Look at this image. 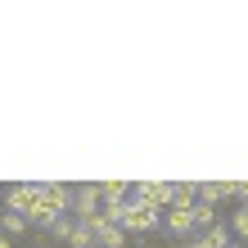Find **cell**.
I'll use <instances>...</instances> for the list:
<instances>
[{
  "mask_svg": "<svg viewBox=\"0 0 248 248\" xmlns=\"http://www.w3.org/2000/svg\"><path fill=\"white\" fill-rule=\"evenodd\" d=\"M68 199H72V185H41L32 212H27V221H32L36 230H50V226L68 212Z\"/></svg>",
  "mask_w": 248,
  "mask_h": 248,
  "instance_id": "6da1fadb",
  "label": "cell"
},
{
  "mask_svg": "<svg viewBox=\"0 0 248 248\" xmlns=\"http://www.w3.org/2000/svg\"><path fill=\"white\" fill-rule=\"evenodd\" d=\"M131 199H136L140 208H149V212L163 217L171 208V199H176V185L171 181H140V185H131Z\"/></svg>",
  "mask_w": 248,
  "mask_h": 248,
  "instance_id": "7a4b0ae2",
  "label": "cell"
},
{
  "mask_svg": "<svg viewBox=\"0 0 248 248\" xmlns=\"http://www.w3.org/2000/svg\"><path fill=\"white\" fill-rule=\"evenodd\" d=\"M99 208H104V199H99V185H72V199H68V217L72 221H95Z\"/></svg>",
  "mask_w": 248,
  "mask_h": 248,
  "instance_id": "3957f363",
  "label": "cell"
},
{
  "mask_svg": "<svg viewBox=\"0 0 248 248\" xmlns=\"http://www.w3.org/2000/svg\"><path fill=\"white\" fill-rule=\"evenodd\" d=\"M158 226H163V217H158V212L140 208L136 199H126V212H122V230H126V235H154Z\"/></svg>",
  "mask_w": 248,
  "mask_h": 248,
  "instance_id": "277c9868",
  "label": "cell"
},
{
  "mask_svg": "<svg viewBox=\"0 0 248 248\" xmlns=\"http://www.w3.org/2000/svg\"><path fill=\"white\" fill-rule=\"evenodd\" d=\"M36 189H41V185H9L5 199H0V203H5L0 212H18V217H27V212H32V203H36Z\"/></svg>",
  "mask_w": 248,
  "mask_h": 248,
  "instance_id": "5b68a950",
  "label": "cell"
},
{
  "mask_svg": "<svg viewBox=\"0 0 248 248\" xmlns=\"http://www.w3.org/2000/svg\"><path fill=\"white\" fill-rule=\"evenodd\" d=\"M95 235V248H126V230L122 226H108L104 217H95V221H86Z\"/></svg>",
  "mask_w": 248,
  "mask_h": 248,
  "instance_id": "8992f818",
  "label": "cell"
},
{
  "mask_svg": "<svg viewBox=\"0 0 248 248\" xmlns=\"http://www.w3.org/2000/svg\"><path fill=\"white\" fill-rule=\"evenodd\" d=\"M163 230H167L171 239H189V230H194L189 208H167V212H163Z\"/></svg>",
  "mask_w": 248,
  "mask_h": 248,
  "instance_id": "52a82bcc",
  "label": "cell"
},
{
  "mask_svg": "<svg viewBox=\"0 0 248 248\" xmlns=\"http://www.w3.org/2000/svg\"><path fill=\"white\" fill-rule=\"evenodd\" d=\"M0 235H9V239H27L32 235V221L18 212H0Z\"/></svg>",
  "mask_w": 248,
  "mask_h": 248,
  "instance_id": "ba28073f",
  "label": "cell"
},
{
  "mask_svg": "<svg viewBox=\"0 0 248 248\" xmlns=\"http://www.w3.org/2000/svg\"><path fill=\"white\" fill-rule=\"evenodd\" d=\"M99 199H104V203H126L131 199V185L126 181H104V185H99Z\"/></svg>",
  "mask_w": 248,
  "mask_h": 248,
  "instance_id": "9c48e42d",
  "label": "cell"
},
{
  "mask_svg": "<svg viewBox=\"0 0 248 248\" xmlns=\"http://www.w3.org/2000/svg\"><path fill=\"white\" fill-rule=\"evenodd\" d=\"M189 221H194V230H208V226H217V208L194 203V208H189Z\"/></svg>",
  "mask_w": 248,
  "mask_h": 248,
  "instance_id": "30bf717a",
  "label": "cell"
},
{
  "mask_svg": "<svg viewBox=\"0 0 248 248\" xmlns=\"http://www.w3.org/2000/svg\"><path fill=\"white\" fill-rule=\"evenodd\" d=\"M63 248H95V235H91V226H72V235H68V244Z\"/></svg>",
  "mask_w": 248,
  "mask_h": 248,
  "instance_id": "8fae6325",
  "label": "cell"
},
{
  "mask_svg": "<svg viewBox=\"0 0 248 248\" xmlns=\"http://www.w3.org/2000/svg\"><path fill=\"white\" fill-rule=\"evenodd\" d=\"M72 226H77V221H72V217H68V212H63V217H59V221H54V226H50V230H46V235H50V239H54V244H68V235H72Z\"/></svg>",
  "mask_w": 248,
  "mask_h": 248,
  "instance_id": "7c38bea8",
  "label": "cell"
},
{
  "mask_svg": "<svg viewBox=\"0 0 248 248\" xmlns=\"http://www.w3.org/2000/svg\"><path fill=\"white\" fill-rule=\"evenodd\" d=\"M230 230H235L239 239H248V203H239V208H235V226H230Z\"/></svg>",
  "mask_w": 248,
  "mask_h": 248,
  "instance_id": "4fadbf2b",
  "label": "cell"
},
{
  "mask_svg": "<svg viewBox=\"0 0 248 248\" xmlns=\"http://www.w3.org/2000/svg\"><path fill=\"white\" fill-rule=\"evenodd\" d=\"M0 248H14V239H9V235H0Z\"/></svg>",
  "mask_w": 248,
  "mask_h": 248,
  "instance_id": "5bb4252c",
  "label": "cell"
},
{
  "mask_svg": "<svg viewBox=\"0 0 248 248\" xmlns=\"http://www.w3.org/2000/svg\"><path fill=\"white\" fill-rule=\"evenodd\" d=\"M41 248H63V244H41Z\"/></svg>",
  "mask_w": 248,
  "mask_h": 248,
  "instance_id": "9a60e30c",
  "label": "cell"
},
{
  "mask_svg": "<svg viewBox=\"0 0 248 248\" xmlns=\"http://www.w3.org/2000/svg\"><path fill=\"white\" fill-rule=\"evenodd\" d=\"M230 248H248V244H230Z\"/></svg>",
  "mask_w": 248,
  "mask_h": 248,
  "instance_id": "2e32d148",
  "label": "cell"
}]
</instances>
